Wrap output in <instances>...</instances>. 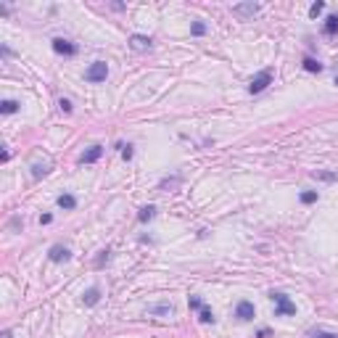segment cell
I'll list each match as a JSON object with an SVG mask.
<instances>
[{
  "mask_svg": "<svg viewBox=\"0 0 338 338\" xmlns=\"http://www.w3.org/2000/svg\"><path fill=\"white\" fill-rule=\"evenodd\" d=\"M272 304H275V317H288V314H296V304L283 294V291H272L270 294Z\"/></svg>",
  "mask_w": 338,
  "mask_h": 338,
  "instance_id": "cell-1",
  "label": "cell"
},
{
  "mask_svg": "<svg viewBox=\"0 0 338 338\" xmlns=\"http://www.w3.org/2000/svg\"><path fill=\"white\" fill-rule=\"evenodd\" d=\"M270 84H272V69H262V72H259V74L249 82V93H251V95H259V93H264Z\"/></svg>",
  "mask_w": 338,
  "mask_h": 338,
  "instance_id": "cell-2",
  "label": "cell"
},
{
  "mask_svg": "<svg viewBox=\"0 0 338 338\" xmlns=\"http://www.w3.org/2000/svg\"><path fill=\"white\" fill-rule=\"evenodd\" d=\"M106 77H109V64H106V61H93V64L87 66V72H84V80L93 82V84L106 82Z\"/></svg>",
  "mask_w": 338,
  "mask_h": 338,
  "instance_id": "cell-3",
  "label": "cell"
},
{
  "mask_svg": "<svg viewBox=\"0 0 338 338\" xmlns=\"http://www.w3.org/2000/svg\"><path fill=\"white\" fill-rule=\"evenodd\" d=\"M50 45H53V50H56L58 56H69V58L77 56V45L72 40H66V37H56Z\"/></svg>",
  "mask_w": 338,
  "mask_h": 338,
  "instance_id": "cell-4",
  "label": "cell"
},
{
  "mask_svg": "<svg viewBox=\"0 0 338 338\" xmlns=\"http://www.w3.org/2000/svg\"><path fill=\"white\" fill-rule=\"evenodd\" d=\"M235 317L241 322H251L254 317H256V309H254L251 301H238L235 304Z\"/></svg>",
  "mask_w": 338,
  "mask_h": 338,
  "instance_id": "cell-5",
  "label": "cell"
},
{
  "mask_svg": "<svg viewBox=\"0 0 338 338\" xmlns=\"http://www.w3.org/2000/svg\"><path fill=\"white\" fill-rule=\"evenodd\" d=\"M262 11V3H235L233 5V13L235 16H241V19H249L254 16V13H259Z\"/></svg>",
  "mask_w": 338,
  "mask_h": 338,
  "instance_id": "cell-6",
  "label": "cell"
},
{
  "mask_svg": "<svg viewBox=\"0 0 338 338\" xmlns=\"http://www.w3.org/2000/svg\"><path fill=\"white\" fill-rule=\"evenodd\" d=\"M48 259L50 262H69L72 259V251L66 249V246H61V243H56V246H50V251H48Z\"/></svg>",
  "mask_w": 338,
  "mask_h": 338,
  "instance_id": "cell-7",
  "label": "cell"
},
{
  "mask_svg": "<svg viewBox=\"0 0 338 338\" xmlns=\"http://www.w3.org/2000/svg\"><path fill=\"white\" fill-rule=\"evenodd\" d=\"M151 37H145V35H132L129 37V48H132L135 53H145V50H151Z\"/></svg>",
  "mask_w": 338,
  "mask_h": 338,
  "instance_id": "cell-8",
  "label": "cell"
},
{
  "mask_svg": "<svg viewBox=\"0 0 338 338\" xmlns=\"http://www.w3.org/2000/svg\"><path fill=\"white\" fill-rule=\"evenodd\" d=\"M101 156H103V145L95 143V145H90V148L80 156V164H95V161L101 159Z\"/></svg>",
  "mask_w": 338,
  "mask_h": 338,
  "instance_id": "cell-9",
  "label": "cell"
},
{
  "mask_svg": "<svg viewBox=\"0 0 338 338\" xmlns=\"http://www.w3.org/2000/svg\"><path fill=\"white\" fill-rule=\"evenodd\" d=\"M98 301H101V288H98V286L87 288V291L82 294V304H84V306H95Z\"/></svg>",
  "mask_w": 338,
  "mask_h": 338,
  "instance_id": "cell-10",
  "label": "cell"
},
{
  "mask_svg": "<svg viewBox=\"0 0 338 338\" xmlns=\"http://www.w3.org/2000/svg\"><path fill=\"white\" fill-rule=\"evenodd\" d=\"M56 204H58V209H64V211H74L77 209V198L72 193H61L56 198Z\"/></svg>",
  "mask_w": 338,
  "mask_h": 338,
  "instance_id": "cell-11",
  "label": "cell"
},
{
  "mask_svg": "<svg viewBox=\"0 0 338 338\" xmlns=\"http://www.w3.org/2000/svg\"><path fill=\"white\" fill-rule=\"evenodd\" d=\"M180 182H182V174H172V177H164V180H161L156 190H177Z\"/></svg>",
  "mask_w": 338,
  "mask_h": 338,
  "instance_id": "cell-12",
  "label": "cell"
},
{
  "mask_svg": "<svg viewBox=\"0 0 338 338\" xmlns=\"http://www.w3.org/2000/svg\"><path fill=\"white\" fill-rule=\"evenodd\" d=\"M322 32H325L328 37L338 35V13H330V16L325 19V24H322Z\"/></svg>",
  "mask_w": 338,
  "mask_h": 338,
  "instance_id": "cell-13",
  "label": "cell"
},
{
  "mask_svg": "<svg viewBox=\"0 0 338 338\" xmlns=\"http://www.w3.org/2000/svg\"><path fill=\"white\" fill-rule=\"evenodd\" d=\"M301 66H304V69H306V72H309V74H320L322 69H325V66H322V64H320L317 58H312V56H304V61H301Z\"/></svg>",
  "mask_w": 338,
  "mask_h": 338,
  "instance_id": "cell-14",
  "label": "cell"
},
{
  "mask_svg": "<svg viewBox=\"0 0 338 338\" xmlns=\"http://www.w3.org/2000/svg\"><path fill=\"white\" fill-rule=\"evenodd\" d=\"M153 217H156V206H153V204L143 206V209L137 211V222H143V225H145V222H151Z\"/></svg>",
  "mask_w": 338,
  "mask_h": 338,
  "instance_id": "cell-15",
  "label": "cell"
},
{
  "mask_svg": "<svg viewBox=\"0 0 338 338\" xmlns=\"http://www.w3.org/2000/svg\"><path fill=\"white\" fill-rule=\"evenodd\" d=\"M48 172H50V161H42V164H40V161H37V164H32V177H35V180L45 177V174H48Z\"/></svg>",
  "mask_w": 338,
  "mask_h": 338,
  "instance_id": "cell-16",
  "label": "cell"
},
{
  "mask_svg": "<svg viewBox=\"0 0 338 338\" xmlns=\"http://www.w3.org/2000/svg\"><path fill=\"white\" fill-rule=\"evenodd\" d=\"M172 312H174L172 304H156V306H151V309H148V314H164V317H169Z\"/></svg>",
  "mask_w": 338,
  "mask_h": 338,
  "instance_id": "cell-17",
  "label": "cell"
},
{
  "mask_svg": "<svg viewBox=\"0 0 338 338\" xmlns=\"http://www.w3.org/2000/svg\"><path fill=\"white\" fill-rule=\"evenodd\" d=\"M198 320H201V322H206V325H209V322H211V325H214V320H217V317H214V312L209 309V306H201V309H198Z\"/></svg>",
  "mask_w": 338,
  "mask_h": 338,
  "instance_id": "cell-18",
  "label": "cell"
},
{
  "mask_svg": "<svg viewBox=\"0 0 338 338\" xmlns=\"http://www.w3.org/2000/svg\"><path fill=\"white\" fill-rule=\"evenodd\" d=\"M306 338H338V333H330V330L314 328V330H306Z\"/></svg>",
  "mask_w": 338,
  "mask_h": 338,
  "instance_id": "cell-19",
  "label": "cell"
},
{
  "mask_svg": "<svg viewBox=\"0 0 338 338\" xmlns=\"http://www.w3.org/2000/svg\"><path fill=\"white\" fill-rule=\"evenodd\" d=\"M111 259V251L109 249H103V251H98V256H95V270H101V267L106 264Z\"/></svg>",
  "mask_w": 338,
  "mask_h": 338,
  "instance_id": "cell-20",
  "label": "cell"
},
{
  "mask_svg": "<svg viewBox=\"0 0 338 338\" xmlns=\"http://www.w3.org/2000/svg\"><path fill=\"white\" fill-rule=\"evenodd\" d=\"M0 111H3V114H16V111H19V103L8 98V101H3V103H0Z\"/></svg>",
  "mask_w": 338,
  "mask_h": 338,
  "instance_id": "cell-21",
  "label": "cell"
},
{
  "mask_svg": "<svg viewBox=\"0 0 338 338\" xmlns=\"http://www.w3.org/2000/svg\"><path fill=\"white\" fill-rule=\"evenodd\" d=\"M190 35H193V37L206 35V24H204V21H193V24H190Z\"/></svg>",
  "mask_w": 338,
  "mask_h": 338,
  "instance_id": "cell-22",
  "label": "cell"
},
{
  "mask_svg": "<svg viewBox=\"0 0 338 338\" xmlns=\"http://www.w3.org/2000/svg\"><path fill=\"white\" fill-rule=\"evenodd\" d=\"M322 11H325V3H322V0H317V3L309 5V16H312V19H317Z\"/></svg>",
  "mask_w": 338,
  "mask_h": 338,
  "instance_id": "cell-23",
  "label": "cell"
},
{
  "mask_svg": "<svg viewBox=\"0 0 338 338\" xmlns=\"http://www.w3.org/2000/svg\"><path fill=\"white\" fill-rule=\"evenodd\" d=\"M314 177L322 180V182H336L338 174H336V172H314Z\"/></svg>",
  "mask_w": 338,
  "mask_h": 338,
  "instance_id": "cell-24",
  "label": "cell"
},
{
  "mask_svg": "<svg viewBox=\"0 0 338 338\" xmlns=\"http://www.w3.org/2000/svg\"><path fill=\"white\" fill-rule=\"evenodd\" d=\"M317 201V190H304L301 193V204H314Z\"/></svg>",
  "mask_w": 338,
  "mask_h": 338,
  "instance_id": "cell-25",
  "label": "cell"
},
{
  "mask_svg": "<svg viewBox=\"0 0 338 338\" xmlns=\"http://www.w3.org/2000/svg\"><path fill=\"white\" fill-rule=\"evenodd\" d=\"M119 148H122V159H125V161L132 159V153H135V151H132V145H129V143H127V145H125V143H119Z\"/></svg>",
  "mask_w": 338,
  "mask_h": 338,
  "instance_id": "cell-26",
  "label": "cell"
},
{
  "mask_svg": "<svg viewBox=\"0 0 338 338\" xmlns=\"http://www.w3.org/2000/svg\"><path fill=\"white\" fill-rule=\"evenodd\" d=\"M188 306H190V309H193V312H198V309H201V306H204V301H201V298H198V296H188Z\"/></svg>",
  "mask_w": 338,
  "mask_h": 338,
  "instance_id": "cell-27",
  "label": "cell"
},
{
  "mask_svg": "<svg viewBox=\"0 0 338 338\" xmlns=\"http://www.w3.org/2000/svg\"><path fill=\"white\" fill-rule=\"evenodd\" d=\"M58 109L64 111V114H72V101H69V98H61V101H58Z\"/></svg>",
  "mask_w": 338,
  "mask_h": 338,
  "instance_id": "cell-28",
  "label": "cell"
},
{
  "mask_svg": "<svg viewBox=\"0 0 338 338\" xmlns=\"http://www.w3.org/2000/svg\"><path fill=\"white\" fill-rule=\"evenodd\" d=\"M50 222H53V214H42L40 217V225H50Z\"/></svg>",
  "mask_w": 338,
  "mask_h": 338,
  "instance_id": "cell-29",
  "label": "cell"
},
{
  "mask_svg": "<svg viewBox=\"0 0 338 338\" xmlns=\"http://www.w3.org/2000/svg\"><path fill=\"white\" fill-rule=\"evenodd\" d=\"M3 338H13V333L11 330H3Z\"/></svg>",
  "mask_w": 338,
  "mask_h": 338,
  "instance_id": "cell-30",
  "label": "cell"
},
{
  "mask_svg": "<svg viewBox=\"0 0 338 338\" xmlns=\"http://www.w3.org/2000/svg\"><path fill=\"white\" fill-rule=\"evenodd\" d=\"M336 84H338V77H336Z\"/></svg>",
  "mask_w": 338,
  "mask_h": 338,
  "instance_id": "cell-31",
  "label": "cell"
}]
</instances>
